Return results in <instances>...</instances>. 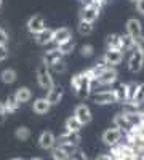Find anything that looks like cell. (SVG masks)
I'll return each mask as SVG.
<instances>
[{"mask_svg":"<svg viewBox=\"0 0 144 160\" xmlns=\"http://www.w3.org/2000/svg\"><path fill=\"white\" fill-rule=\"evenodd\" d=\"M96 74L90 69H85L82 72H77L71 78V88L74 91V95L80 99H87L91 96L95 85H96Z\"/></svg>","mask_w":144,"mask_h":160,"instance_id":"1","label":"cell"},{"mask_svg":"<svg viewBox=\"0 0 144 160\" xmlns=\"http://www.w3.org/2000/svg\"><path fill=\"white\" fill-rule=\"evenodd\" d=\"M35 75H37V83L42 90L48 91L51 87H55V77H53V72L50 71V68L45 64V62H40L37 66V71H35Z\"/></svg>","mask_w":144,"mask_h":160,"instance_id":"2","label":"cell"},{"mask_svg":"<svg viewBox=\"0 0 144 160\" xmlns=\"http://www.w3.org/2000/svg\"><path fill=\"white\" fill-rule=\"evenodd\" d=\"M142 68H144V53L135 47L132 51H130V58H128V71L132 72V74H138V72H141Z\"/></svg>","mask_w":144,"mask_h":160,"instance_id":"3","label":"cell"},{"mask_svg":"<svg viewBox=\"0 0 144 160\" xmlns=\"http://www.w3.org/2000/svg\"><path fill=\"white\" fill-rule=\"evenodd\" d=\"M91 101L98 106H109L117 102V95H115V88L114 90H99L91 96Z\"/></svg>","mask_w":144,"mask_h":160,"instance_id":"4","label":"cell"},{"mask_svg":"<svg viewBox=\"0 0 144 160\" xmlns=\"http://www.w3.org/2000/svg\"><path fill=\"white\" fill-rule=\"evenodd\" d=\"M117 78H119V72H117L115 68H106L96 78V85H101V87H111L112 83L117 82Z\"/></svg>","mask_w":144,"mask_h":160,"instance_id":"5","label":"cell"},{"mask_svg":"<svg viewBox=\"0 0 144 160\" xmlns=\"http://www.w3.org/2000/svg\"><path fill=\"white\" fill-rule=\"evenodd\" d=\"M123 56H125V53L122 50H106L101 58L104 59V62H106L107 66H111V68H117V66L122 64Z\"/></svg>","mask_w":144,"mask_h":160,"instance_id":"6","label":"cell"},{"mask_svg":"<svg viewBox=\"0 0 144 160\" xmlns=\"http://www.w3.org/2000/svg\"><path fill=\"white\" fill-rule=\"evenodd\" d=\"M123 135H125V133L122 130H119V128H115V127L107 128L106 131L102 133V142L106 144V146H111V148H112V146L120 142V139L123 138Z\"/></svg>","mask_w":144,"mask_h":160,"instance_id":"7","label":"cell"},{"mask_svg":"<svg viewBox=\"0 0 144 160\" xmlns=\"http://www.w3.org/2000/svg\"><path fill=\"white\" fill-rule=\"evenodd\" d=\"M74 117H77V120L80 122L82 125H88L93 118V114H91V109L88 104H78L77 108L74 109Z\"/></svg>","mask_w":144,"mask_h":160,"instance_id":"8","label":"cell"},{"mask_svg":"<svg viewBox=\"0 0 144 160\" xmlns=\"http://www.w3.org/2000/svg\"><path fill=\"white\" fill-rule=\"evenodd\" d=\"M99 15H101V8L96 7V5H83L82 10H80V19L93 22V24L99 18Z\"/></svg>","mask_w":144,"mask_h":160,"instance_id":"9","label":"cell"},{"mask_svg":"<svg viewBox=\"0 0 144 160\" xmlns=\"http://www.w3.org/2000/svg\"><path fill=\"white\" fill-rule=\"evenodd\" d=\"M26 28H27V31H29L32 35H35V34H38L40 31H43V29L47 28V22H45L43 16L34 15V16H31V18L27 19V22H26Z\"/></svg>","mask_w":144,"mask_h":160,"instance_id":"10","label":"cell"},{"mask_svg":"<svg viewBox=\"0 0 144 160\" xmlns=\"http://www.w3.org/2000/svg\"><path fill=\"white\" fill-rule=\"evenodd\" d=\"M71 38H74L72 37V31L69 28H64L62 26V28H58V29L53 31V40H51V45L58 47V45L67 42V40H71Z\"/></svg>","mask_w":144,"mask_h":160,"instance_id":"11","label":"cell"},{"mask_svg":"<svg viewBox=\"0 0 144 160\" xmlns=\"http://www.w3.org/2000/svg\"><path fill=\"white\" fill-rule=\"evenodd\" d=\"M58 144H71V146H78L80 144V133L77 131H67L64 130L61 135L56 138Z\"/></svg>","mask_w":144,"mask_h":160,"instance_id":"12","label":"cell"},{"mask_svg":"<svg viewBox=\"0 0 144 160\" xmlns=\"http://www.w3.org/2000/svg\"><path fill=\"white\" fill-rule=\"evenodd\" d=\"M38 146L43 151H51L56 146V136L51 131H42L38 136Z\"/></svg>","mask_w":144,"mask_h":160,"instance_id":"13","label":"cell"},{"mask_svg":"<svg viewBox=\"0 0 144 160\" xmlns=\"http://www.w3.org/2000/svg\"><path fill=\"white\" fill-rule=\"evenodd\" d=\"M62 96H64V88L61 85H55L51 87L48 91H47V99L51 106H58L61 101H62Z\"/></svg>","mask_w":144,"mask_h":160,"instance_id":"14","label":"cell"},{"mask_svg":"<svg viewBox=\"0 0 144 160\" xmlns=\"http://www.w3.org/2000/svg\"><path fill=\"white\" fill-rule=\"evenodd\" d=\"M125 29H127V34H130L133 38H138L142 35V22L138 18H130L125 24Z\"/></svg>","mask_w":144,"mask_h":160,"instance_id":"15","label":"cell"},{"mask_svg":"<svg viewBox=\"0 0 144 160\" xmlns=\"http://www.w3.org/2000/svg\"><path fill=\"white\" fill-rule=\"evenodd\" d=\"M51 108H53V106L48 102V99H47L45 96L37 98V99H34V102H32V111H34L35 114H38V115H45V114H48Z\"/></svg>","mask_w":144,"mask_h":160,"instance_id":"16","label":"cell"},{"mask_svg":"<svg viewBox=\"0 0 144 160\" xmlns=\"http://www.w3.org/2000/svg\"><path fill=\"white\" fill-rule=\"evenodd\" d=\"M61 59H64V56L61 55V51L56 47H53V48H50V50H47L43 53V61L42 62H45L48 68H50V66H53L55 62H58Z\"/></svg>","mask_w":144,"mask_h":160,"instance_id":"17","label":"cell"},{"mask_svg":"<svg viewBox=\"0 0 144 160\" xmlns=\"http://www.w3.org/2000/svg\"><path fill=\"white\" fill-rule=\"evenodd\" d=\"M53 31L55 29H50V28H45L43 31H40L38 34L34 35V40H35V43L37 45H51V40H53Z\"/></svg>","mask_w":144,"mask_h":160,"instance_id":"18","label":"cell"},{"mask_svg":"<svg viewBox=\"0 0 144 160\" xmlns=\"http://www.w3.org/2000/svg\"><path fill=\"white\" fill-rule=\"evenodd\" d=\"M13 96L16 98V101L19 104H26L32 99V90L29 87H19L15 93H13Z\"/></svg>","mask_w":144,"mask_h":160,"instance_id":"19","label":"cell"},{"mask_svg":"<svg viewBox=\"0 0 144 160\" xmlns=\"http://www.w3.org/2000/svg\"><path fill=\"white\" fill-rule=\"evenodd\" d=\"M112 123H114V127H115V128L122 130L123 133H127L130 128H132V125H130V122L127 120V117H125V114H123V112L115 114V115H114V120H112Z\"/></svg>","mask_w":144,"mask_h":160,"instance_id":"20","label":"cell"},{"mask_svg":"<svg viewBox=\"0 0 144 160\" xmlns=\"http://www.w3.org/2000/svg\"><path fill=\"white\" fill-rule=\"evenodd\" d=\"M120 45H122V51H132L136 47V38H133L130 34H120Z\"/></svg>","mask_w":144,"mask_h":160,"instance_id":"21","label":"cell"},{"mask_svg":"<svg viewBox=\"0 0 144 160\" xmlns=\"http://www.w3.org/2000/svg\"><path fill=\"white\" fill-rule=\"evenodd\" d=\"M16 78H18V72H16L15 69H11V68L3 69L2 72H0V80H2L3 83H7V85L15 83V82H16Z\"/></svg>","mask_w":144,"mask_h":160,"instance_id":"22","label":"cell"},{"mask_svg":"<svg viewBox=\"0 0 144 160\" xmlns=\"http://www.w3.org/2000/svg\"><path fill=\"white\" fill-rule=\"evenodd\" d=\"M3 106H5V111H7V114L10 115V114H15L18 109H19V102L16 101V98L13 96V95H8L7 98H5V101H3Z\"/></svg>","mask_w":144,"mask_h":160,"instance_id":"23","label":"cell"},{"mask_svg":"<svg viewBox=\"0 0 144 160\" xmlns=\"http://www.w3.org/2000/svg\"><path fill=\"white\" fill-rule=\"evenodd\" d=\"M142 104H144V83H139L138 91H136L133 101L130 102V104H127V106H130V108H133V109H138V108H141Z\"/></svg>","mask_w":144,"mask_h":160,"instance_id":"24","label":"cell"},{"mask_svg":"<svg viewBox=\"0 0 144 160\" xmlns=\"http://www.w3.org/2000/svg\"><path fill=\"white\" fill-rule=\"evenodd\" d=\"M106 50H122L120 34H109L106 37Z\"/></svg>","mask_w":144,"mask_h":160,"instance_id":"25","label":"cell"},{"mask_svg":"<svg viewBox=\"0 0 144 160\" xmlns=\"http://www.w3.org/2000/svg\"><path fill=\"white\" fill-rule=\"evenodd\" d=\"M82 127H83V125L78 122L77 117H74V115L67 117L66 122H64V130H67V131H77V133H80Z\"/></svg>","mask_w":144,"mask_h":160,"instance_id":"26","label":"cell"},{"mask_svg":"<svg viewBox=\"0 0 144 160\" xmlns=\"http://www.w3.org/2000/svg\"><path fill=\"white\" fill-rule=\"evenodd\" d=\"M95 26L93 22H88V21H83V19H78V24H77V32L80 35H90L91 32H93Z\"/></svg>","mask_w":144,"mask_h":160,"instance_id":"27","label":"cell"},{"mask_svg":"<svg viewBox=\"0 0 144 160\" xmlns=\"http://www.w3.org/2000/svg\"><path fill=\"white\" fill-rule=\"evenodd\" d=\"M51 158L53 160H69L71 154L67 151H64L61 146H55V148L51 149Z\"/></svg>","mask_w":144,"mask_h":160,"instance_id":"28","label":"cell"},{"mask_svg":"<svg viewBox=\"0 0 144 160\" xmlns=\"http://www.w3.org/2000/svg\"><path fill=\"white\" fill-rule=\"evenodd\" d=\"M127 90H128V82H125V83H119V87L115 88L117 102L127 104Z\"/></svg>","mask_w":144,"mask_h":160,"instance_id":"29","label":"cell"},{"mask_svg":"<svg viewBox=\"0 0 144 160\" xmlns=\"http://www.w3.org/2000/svg\"><path fill=\"white\" fill-rule=\"evenodd\" d=\"M56 48L61 51L62 56H67V55H71V53L75 50V42H74V38H71V40H67V42H64V43L58 45Z\"/></svg>","mask_w":144,"mask_h":160,"instance_id":"30","label":"cell"},{"mask_svg":"<svg viewBox=\"0 0 144 160\" xmlns=\"http://www.w3.org/2000/svg\"><path fill=\"white\" fill-rule=\"evenodd\" d=\"M15 136H16V139H19V141H26V139L31 138V130H29L27 127H18V128L15 130Z\"/></svg>","mask_w":144,"mask_h":160,"instance_id":"31","label":"cell"},{"mask_svg":"<svg viewBox=\"0 0 144 160\" xmlns=\"http://www.w3.org/2000/svg\"><path fill=\"white\" fill-rule=\"evenodd\" d=\"M50 71L53 72V74H66L67 72V64L64 62V59H61V61H58V62H55L53 66H50Z\"/></svg>","mask_w":144,"mask_h":160,"instance_id":"32","label":"cell"},{"mask_svg":"<svg viewBox=\"0 0 144 160\" xmlns=\"http://www.w3.org/2000/svg\"><path fill=\"white\" fill-rule=\"evenodd\" d=\"M78 53H80L83 58H91L95 55V47L91 43H83V45L78 47Z\"/></svg>","mask_w":144,"mask_h":160,"instance_id":"33","label":"cell"},{"mask_svg":"<svg viewBox=\"0 0 144 160\" xmlns=\"http://www.w3.org/2000/svg\"><path fill=\"white\" fill-rule=\"evenodd\" d=\"M138 87L139 83L138 82H128V90H127V104H130L133 101L135 95H136V91H138Z\"/></svg>","mask_w":144,"mask_h":160,"instance_id":"34","label":"cell"},{"mask_svg":"<svg viewBox=\"0 0 144 160\" xmlns=\"http://www.w3.org/2000/svg\"><path fill=\"white\" fill-rule=\"evenodd\" d=\"M10 42V35L8 32L3 29V28H0V47H7Z\"/></svg>","mask_w":144,"mask_h":160,"instance_id":"35","label":"cell"},{"mask_svg":"<svg viewBox=\"0 0 144 160\" xmlns=\"http://www.w3.org/2000/svg\"><path fill=\"white\" fill-rule=\"evenodd\" d=\"M71 158L72 160H88V157H87V154L83 152V151H75V152H72L71 154Z\"/></svg>","mask_w":144,"mask_h":160,"instance_id":"36","label":"cell"},{"mask_svg":"<svg viewBox=\"0 0 144 160\" xmlns=\"http://www.w3.org/2000/svg\"><path fill=\"white\" fill-rule=\"evenodd\" d=\"M7 111H5V106H3V101H0V125L5 123V120H7Z\"/></svg>","mask_w":144,"mask_h":160,"instance_id":"37","label":"cell"},{"mask_svg":"<svg viewBox=\"0 0 144 160\" xmlns=\"http://www.w3.org/2000/svg\"><path fill=\"white\" fill-rule=\"evenodd\" d=\"M8 58V47H0V62Z\"/></svg>","mask_w":144,"mask_h":160,"instance_id":"38","label":"cell"},{"mask_svg":"<svg viewBox=\"0 0 144 160\" xmlns=\"http://www.w3.org/2000/svg\"><path fill=\"white\" fill-rule=\"evenodd\" d=\"M135 5H136V11L144 16V0H136Z\"/></svg>","mask_w":144,"mask_h":160,"instance_id":"39","label":"cell"},{"mask_svg":"<svg viewBox=\"0 0 144 160\" xmlns=\"http://www.w3.org/2000/svg\"><path fill=\"white\" fill-rule=\"evenodd\" d=\"M136 48H138V50H141V51L144 53V34H142L141 37H138V38H136Z\"/></svg>","mask_w":144,"mask_h":160,"instance_id":"40","label":"cell"},{"mask_svg":"<svg viewBox=\"0 0 144 160\" xmlns=\"http://www.w3.org/2000/svg\"><path fill=\"white\" fill-rule=\"evenodd\" d=\"M95 160H112V157H111V154H101Z\"/></svg>","mask_w":144,"mask_h":160,"instance_id":"41","label":"cell"},{"mask_svg":"<svg viewBox=\"0 0 144 160\" xmlns=\"http://www.w3.org/2000/svg\"><path fill=\"white\" fill-rule=\"evenodd\" d=\"M29 160H43V158H40V157H32V158H29Z\"/></svg>","mask_w":144,"mask_h":160,"instance_id":"42","label":"cell"},{"mask_svg":"<svg viewBox=\"0 0 144 160\" xmlns=\"http://www.w3.org/2000/svg\"><path fill=\"white\" fill-rule=\"evenodd\" d=\"M10 160H24V158H21V157H15V158H10Z\"/></svg>","mask_w":144,"mask_h":160,"instance_id":"43","label":"cell"},{"mask_svg":"<svg viewBox=\"0 0 144 160\" xmlns=\"http://www.w3.org/2000/svg\"><path fill=\"white\" fill-rule=\"evenodd\" d=\"M2 5H3V0H0V8H2Z\"/></svg>","mask_w":144,"mask_h":160,"instance_id":"44","label":"cell"},{"mask_svg":"<svg viewBox=\"0 0 144 160\" xmlns=\"http://www.w3.org/2000/svg\"><path fill=\"white\" fill-rule=\"evenodd\" d=\"M130 2H133V3H136V0H130Z\"/></svg>","mask_w":144,"mask_h":160,"instance_id":"45","label":"cell"},{"mask_svg":"<svg viewBox=\"0 0 144 160\" xmlns=\"http://www.w3.org/2000/svg\"><path fill=\"white\" fill-rule=\"evenodd\" d=\"M82 2H85V0H82Z\"/></svg>","mask_w":144,"mask_h":160,"instance_id":"46","label":"cell"}]
</instances>
